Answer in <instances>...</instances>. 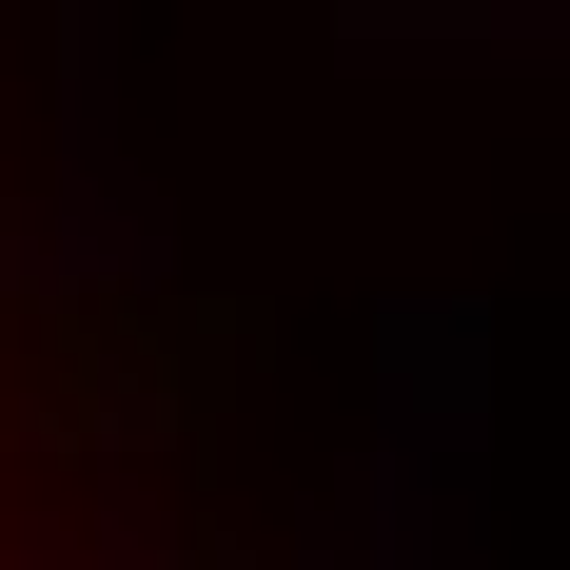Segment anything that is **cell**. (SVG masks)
Listing matches in <instances>:
<instances>
[{"instance_id":"obj_1","label":"cell","mask_w":570,"mask_h":570,"mask_svg":"<svg viewBox=\"0 0 570 570\" xmlns=\"http://www.w3.org/2000/svg\"><path fill=\"white\" fill-rule=\"evenodd\" d=\"M0 570H276L236 335L118 197L0 138Z\"/></svg>"},{"instance_id":"obj_2","label":"cell","mask_w":570,"mask_h":570,"mask_svg":"<svg viewBox=\"0 0 570 570\" xmlns=\"http://www.w3.org/2000/svg\"><path fill=\"white\" fill-rule=\"evenodd\" d=\"M354 20H413V40H570V0H354Z\"/></svg>"}]
</instances>
